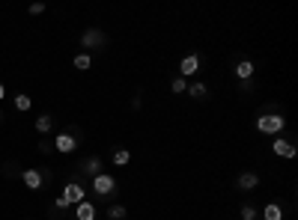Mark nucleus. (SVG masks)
<instances>
[{"instance_id":"f257e3e1","label":"nucleus","mask_w":298,"mask_h":220,"mask_svg":"<svg viewBox=\"0 0 298 220\" xmlns=\"http://www.w3.org/2000/svg\"><path fill=\"white\" fill-rule=\"evenodd\" d=\"M284 125H287V119H284L281 113H269V116H260V119H257V131H263V134H281Z\"/></svg>"},{"instance_id":"f03ea898","label":"nucleus","mask_w":298,"mask_h":220,"mask_svg":"<svg viewBox=\"0 0 298 220\" xmlns=\"http://www.w3.org/2000/svg\"><path fill=\"white\" fill-rule=\"evenodd\" d=\"M60 197H63L69 206H78V203H84V200H87V194H84V188H81L78 182H69V185L63 188V194H60Z\"/></svg>"},{"instance_id":"7ed1b4c3","label":"nucleus","mask_w":298,"mask_h":220,"mask_svg":"<svg viewBox=\"0 0 298 220\" xmlns=\"http://www.w3.org/2000/svg\"><path fill=\"white\" fill-rule=\"evenodd\" d=\"M93 191H96L99 197H107L110 191H116V182H113V176H104V173H99V176L93 179Z\"/></svg>"},{"instance_id":"20e7f679","label":"nucleus","mask_w":298,"mask_h":220,"mask_svg":"<svg viewBox=\"0 0 298 220\" xmlns=\"http://www.w3.org/2000/svg\"><path fill=\"white\" fill-rule=\"evenodd\" d=\"M75 146H78V140H75L72 134H66V131L54 137V149H57V152H75Z\"/></svg>"},{"instance_id":"39448f33","label":"nucleus","mask_w":298,"mask_h":220,"mask_svg":"<svg viewBox=\"0 0 298 220\" xmlns=\"http://www.w3.org/2000/svg\"><path fill=\"white\" fill-rule=\"evenodd\" d=\"M272 149H275V155H281V158H296V152H298L293 143H287V140H281V137L272 143Z\"/></svg>"},{"instance_id":"423d86ee","label":"nucleus","mask_w":298,"mask_h":220,"mask_svg":"<svg viewBox=\"0 0 298 220\" xmlns=\"http://www.w3.org/2000/svg\"><path fill=\"white\" fill-rule=\"evenodd\" d=\"M197 66H200L197 54H188V57H182V63H179V72H182V77L194 74V72H197Z\"/></svg>"},{"instance_id":"0eeeda50","label":"nucleus","mask_w":298,"mask_h":220,"mask_svg":"<svg viewBox=\"0 0 298 220\" xmlns=\"http://www.w3.org/2000/svg\"><path fill=\"white\" fill-rule=\"evenodd\" d=\"M81 45H84V48H96V45H104V36H101L99 30H87V33L81 36Z\"/></svg>"},{"instance_id":"6e6552de","label":"nucleus","mask_w":298,"mask_h":220,"mask_svg":"<svg viewBox=\"0 0 298 220\" xmlns=\"http://www.w3.org/2000/svg\"><path fill=\"white\" fill-rule=\"evenodd\" d=\"M21 179H24V185H27L30 191H39V188H42V173H39V170H24Z\"/></svg>"},{"instance_id":"1a4fd4ad","label":"nucleus","mask_w":298,"mask_h":220,"mask_svg":"<svg viewBox=\"0 0 298 220\" xmlns=\"http://www.w3.org/2000/svg\"><path fill=\"white\" fill-rule=\"evenodd\" d=\"M75 218L78 220H96V206L93 203H78V212H75Z\"/></svg>"},{"instance_id":"9d476101","label":"nucleus","mask_w":298,"mask_h":220,"mask_svg":"<svg viewBox=\"0 0 298 220\" xmlns=\"http://www.w3.org/2000/svg\"><path fill=\"white\" fill-rule=\"evenodd\" d=\"M257 185H260V176H257V173H242V176H239V188H242V191H254Z\"/></svg>"},{"instance_id":"9b49d317","label":"nucleus","mask_w":298,"mask_h":220,"mask_svg":"<svg viewBox=\"0 0 298 220\" xmlns=\"http://www.w3.org/2000/svg\"><path fill=\"white\" fill-rule=\"evenodd\" d=\"M236 74H239L242 80H248V77L254 74V63H248V60H242V63L236 66Z\"/></svg>"},{"instance_id":"f8f14e48","label":"nucleus","mask_w":298,"mask_h":220,"mask_svg":"<svg viewBox=\"0 0 298 220\" xmlns=\"http://www.w3.org/2000/svg\"><path fill=\"white\" fill-rule=\"evenodd\" d=\"M99 167H101V161H99V158H90V161H84V167H81V170H84L87 176H93V179H96V176H99Z\"/></svg>"},{"instance_id":"ddd939ff","label":"nucleus","mask_w":298,"mask_h":220,"mask_svg":"<svg viewBox=\"0 0 298 220\" xmlns=\"http://www.w3.org/2000/svg\"><path fill=\"white\" fill-rule=\"evenodd\" d=\"M263 218H266V220H284V212H281V206H278V203H272V206H266Z\"/></svg>"},{"instance_id":"4468645a","label":"nucleus","mask_w":298,"mask_h":220,"mask_svg":"<svg viewBox=\"0 0 298 220\" xmlns=\"http://www.w3.org/2000/svg\"><path fill=\"white\" fill-rule=\"evenodd\" d=\"M90 66H93V57H90V54H78V57H75V69H81V72H87Z\"/></svg>"},{"instance_id":"2eb2a0df","label":"nucleus","mask_w":298,"mask_h":220,"mask_svg":"<svg viewBox=\"0 0 298 220\" xmlns=\"http://www.w3.org/2000/svg\"><path fill=\"white\" fill-rule=\"evenodd\" d=\"M33 107V101H30V95H15V110H30Z\"/></svg>"},{"instance_id":"dca6fc26","label":"nucleus","mask_w":298,"mask_h":220,"mask_svg":"<svg viewBox=\"0 0 298 220\" xmlns=\"http://www.w3.org/2000/svg\"><path fill=\"white\" fill-rule=\"evenodd\" d=\"M131 161V155H128V149H116L113 152V164H119V167H125Z\"/></svg>"},{"instance_id":"f3484780","label":"nucleus","mask_w":298,"mask_h":220,"mask_svg":"<svg viewBox=\"0 0 298 220\" xmlns=\"http://www.w3.org/2000/svg\"><path fill=\"white\" fill-rule=\"evenodd\" d=\"M206 92H209V89H206V83H194V86L188 89V95H191V98H206Z\"/></svg>"},{"instance_id":"a211bd4d","label":"nucleus","mask_w":298,"mask_h":220,"mask_svg":"<svg viewBox=\"0 0 298 220\" xmlns=\"http://www.w3.org/2000/svg\"><path fill=\"white\" fill-rule=\"evenodd\" d=\"M36 131H39V134L51 131V116H39V119H36Z\"/></svg>"},{"instance_id":"6ab92c4d","label":"nucleus","mask_w":298,"mask_h":220,"mask_svg":"<svg viewBox=\"0 0 298 220\" xmlns=\"http://www.w3.org/2000/svg\"><path fill=\"white\" fill-rule=\"evenodd\" d=\"M107 215H110V220H125V209L122 206H110Z\"/></svg>"},{"instance_id":"aec40b11","label":"nucleus","mask_w":298,"mask_h":220,"mask_svg":"<svg viewBox=\"0 0 298 220\" xmlns=\"http://www.w3.org/2000/svg\"><path fill=\"white\" fill-rule=\"evenodd\" d=\"M242 220H257V212H254V206H245V209H242Z\"/></svg>"},{"instance_id":"412c9836","label":"nucleus","mask_w":298,"mask_h":220,"mask_svg":"<svg viewBox=\"0 0 298 220\" xmlns=\"http://www.w3.org/2000/svg\"><path fill=\"white\" fill-rule=\"evenodd\" d=\"M173 92H176V95L185 92V77H176V80H173Z\"/></svg>"},{"instance_id":"4be33fe9","label":"nucleus","mask_w":298,"mask_h":220,"mask_svg":"<svg viewBox=\"0 0 298 220\" xmlns=\"http://www.w3.org/2000/svg\"><path fill=\"white\" fill-rule=\"evenodd\" d=\"M30 12H33V15H42V12H45V3H33Z\"/></svg>"},{"instance_id":"5701e85b","label":"nucleus","mask_w":298,"mask_h":220,"mask_svg":"<svg viewBox=\"0 0 298 220\" xmlns=\"http://www.w3.org/2000/svg\"><path fill=\"white\" fill-rule=\"evenodd\" d=\"M54 206H57V209H60V212H63V209H69V203H66V200H63V197H57V203H54Z\"/></svg>"},{"instance_id":"b1692460","label":"nucleus","mask_w":298,"mask_h":220,"mask_svg":"<svg viewBox=\"0 0 298 220\" xmlns=\"http://www.w3.org/2000/svg\"><path fill=\"white\" fill-rule=\"evenodd\" d=\"M3 95H6V89H3V83H0V101H3Z\"/></svg>"},{"instance_id":"393cba45","label":"nucleus","mask_w":298,"mask_h":220,"mask_svg":"<svg viewBox=\"0 0 298 220\" xmlns=\"http://www.w3.org/2000/svg\"><path fill=\"white\" fill-rule=\"evenodd\" d=\"M0 119H3V113H0Z\"/></svg>"}]
</instances>
